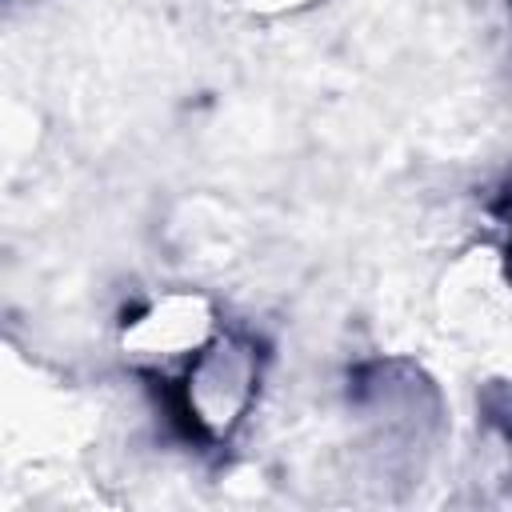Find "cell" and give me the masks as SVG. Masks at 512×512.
<instances>
[{
  "label": "cell",
  "mask_w": 512,
  "mask_h": 512,
  "mask_svg": "<svg viewBox=\"0 0 512 512\" xmlns=\"http://www.w3.org/2000/svg\"><path fill=\"white\" fill-rule=\"evenodd\" d=\"M168 384L184 432L200 444H228L260 400L264 348L240 328H220Z\"/></svg>",
  "instance_id": "6da1fadb"
},
{
  "label": "cell",
  "mask_w": 512,
  "mask_h": 512,
  "mask_svg": "<svg viewBox=\"0 0 512 512\" xmlns=\"http://www.w3.org/2000/svg\"><path fill=\"white\" fill-rule=\"evenodd\" d=\"M220 328L224 324L216 320V308L208 296L192 288H168L124 320L120 348L132 368L172 380Z\"/></svg>",
  "instance_id": "7a4b0ae2"
},
{
  "label": "cell",
  "mask_w": 512,
  "mask_h": 512,
  "mask_svg": "<svg viewBox=\"0 0 512 512\" xmlns=\"http://www.w3.org/2000/svg\"><path fill=\"white\" fill-rule=\"evenodd\" d=\"M252 8H272V12H280V8H300V4H308V0H248Z\"/></svg>",
  "instance_id": "3957f363"
}]
</instances>
